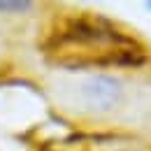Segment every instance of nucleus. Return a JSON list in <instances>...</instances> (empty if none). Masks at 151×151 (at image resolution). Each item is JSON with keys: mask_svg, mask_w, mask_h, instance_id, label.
Masks as SVG:
<instances>
[{"mask_svg": "<svg viewBox=\"0 0 151 151\" xmlns=\"http://www.w3.org/2000/svg\"><path fill=\"white\" fill-rule=\"evenodd\" d=\"M37 49L70 72H149L151 42L132 26L95 9H56L40 30Z\"/></svg>", "mask_w": 151, "mask_h": 151, "instance_id": "f257e3e1", "label": "nucleus"}, {"mask_svg": "<svg viewBox=\"0 0 151 151\" xmlns=\"http://www.w3.org/2000/svg\"><path fill=\"white\" fill-rule=\"evenodd\" d=\"M79 102L95 114L116 112L126 100V84L123 79L109 72H91L77 86Z\"/></svg>", "mask_w": 151, "mask_h": 151, "instance_id": "f03ea898", "label": "nucleus"}, {"mask_svg": "<svg viewBox=\"0 0 151 151\" xmlns=\"http://www.w3.org/2000/svg\"><path fill=\"white\" fill-rule=\"evenodd\" d=\"M35 7H37L35 0H0V14H9V17L28 14Z\"/></svg>", "mask_w": 151, "mask_h": 151, "instance_id": "7ed1b4c3", "label": "nucleus"}, {"mask_svg": "<svg viewBox=\"0 0 151 151\" xmlns=\"http://www.w3.org/2000/svg\"><path fill=\"white\" fill-rule=\"evenodd\" d=\"M144 9H147V12H151V0H147V2H144Z\"/></svg>", "mask_w": 151, "mask_h": 151, "instance_id": "20e7f679", "label": "nucleus"}]
</instances>
